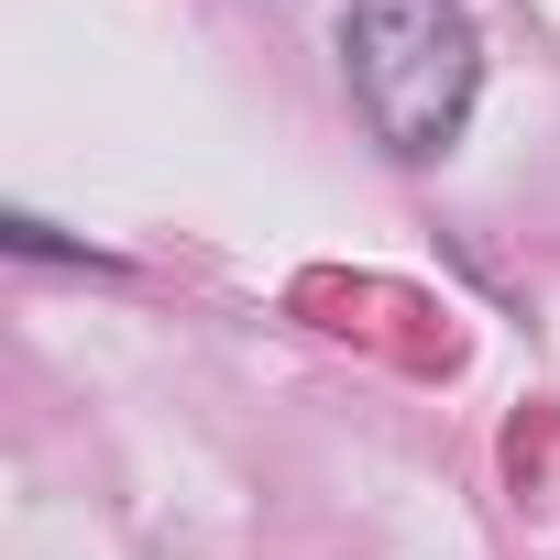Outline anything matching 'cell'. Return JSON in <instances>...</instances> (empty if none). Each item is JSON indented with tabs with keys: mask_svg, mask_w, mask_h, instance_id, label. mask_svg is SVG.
Segmentation results:
<instances>
[{
	"mask_svg": "<svg viewBox=\"0 0 560 560\" xmlns=\"http://www.w3.org/2000/svg\"><path fill=\"white\" fill-rule=\"evenodd\" d=\"M341 78L352 110L385 154L429 165L462 143L472 100H483V34L462 0H352L341 12Z\"/></svg>",
	"mask_w": 560,
	"mask_h": 560,
	"instance_id": "cell-1",
	"label": "cell"
}]
</instances>
